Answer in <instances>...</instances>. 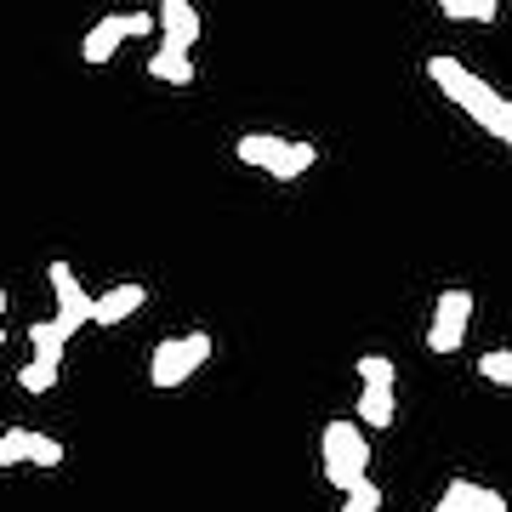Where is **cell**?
<instances>
[{"mask_svg": "<svg viewBox=\"0 0 512 512\" xmlns=\"http://www.w3.org/2000/svg\"><path fill=\"white\" fill-rule=\"evenodd\" d=\"M427 80H433V86H439V92L450 97L478 131H490L495 137V126H501V114H507L512 97H501L490 80H478V74L467 69V63H456V57H427Z\"/></svg>", "mask_w": 512, "mask_h": 512, "instance_id": "obj_1", "label": "cell"}, {"mask_svg": "<svg viewBox=\"0 0 512 512\" xmlns=\"http://www.w3.org/2000/svg\"><path fill=\"white\" fill-rule=\"evenodd\" d=\"M319 461H325V484L330 490H359L370 478V439L365 421H325L319 433Z\"/></svg>", "mask_w": 512, "mask_h": 512, "instance_id": "obj_2", "label": "cell"}, {"mask_svg": "<svg viewBox=\"0 0 512 512\" xmlns=\"http://www.w3.org/2000/svg\"><path fill=\"white\" fill-rule=\"evenodd\" d=\"M239 165H256V171H268L274 183H296V177H308L313 160H319V148L302 143V137H274V131H245L234 143Z\"/></svg>", "mask_w": 512, "mask_h": 512, "instance_id": "obj_3", "label": "cell"}, {"mask_svg": "<svg viewBox=\"0 0 512 512\" xmlns=\"http://www.w3.org/2000/svg\"><path fill=\"white\" fill-rule=\"evenodd\" d=\"M205 359H211V336H205V330H188V336H165L160 348L148 353V382L160 387H183L188 376H194V370L205 365Z\"/></svg>", "mask_w": 512, "mask_h": 512, "instance_id": "obj_4", "label": "cell"}, {"mask_svg": "<svg viewBox=\"0 0 512 512\" xmlns=\"http://www.w3.org/2000/svg\"><path fill=\"white\" fill-rule=\"evenodd\" d=\"M154 29H160V18H148V12H109V18H97L92 29H86L80 57H86V63H109L126 40H148Z\"/></svg>", "mask_w": 512, "mask_h": 512, "instance_id": "obj_5", "label": "cell"}, {"mask_svg": "<svg viewBox=\"0 0 512 512\" xmlns=\"http://www.w3.org/2000/svg\"><path fill=\"white\" fill-rule=\"evenodd\" d=\"M467 325H473V291L450 285L433 308V325H427V353H456L467 342Z\"/></svg>", "mask_w": 512, "mask_h": 512, "instance_id": "obj_6", "label": "cell"}, {"mask_svg": "<svg viewBox=\"0 0 512 512\" xmlns=\"http://www.w3.org/2000/svg\"><path fill=\"white\" fill-rule=\"evenodd\" d=\"M46 279H52V291H57V313L63 319H74V325H92V313H97V296L74 279V268L57 256V262H46Z\"/></svg>", "mask_w": 512, "mask_h": 512, "instance_id": "obj_7", "label": "cell"}, {"mask_svg": "<svg viewBox=\"0 0 512 512\" xmlns=\"http://www.w3.org/2000/svg\"><path fill=\"white\" fill-rule=\"evenodd\" d=\"M433 512H507V495L473 478H450V490L433 501Z\"/></svg>", "mask_w": 512, "mask_h": 512, "instance_id": "obj_8", "label": "cell"}, {"mask_svg": "<svg viewBox=\"0 0 512 512\" xmlns=\"http://www.w3.org/2000/svg\"><path fill=\"white\" fill-rule=\"evenodd\" d=\"M154 18H160V40H165V46H188V52L200 46V6H194V0H160V12H154Z\"/></svg>", "mask_w": 512, "mask_h": 512, "instance_id": "obj_9", "label": "cell"}, {"mask_svg": "<svg viewBox=\"0 0 512 512\" xmlns=\"http://www.w3.org/2000/svg\"><path fill=\"white\" fill-rule=\"evenodd\" d=\"M148 80H160V86H171V92H188V86H194V52L160 40L154 57H148Z\"/></svg>", "mask_w": 512, "mask_h": 512, "instance_id": "obj_10", "label": "cell"}, {"mask_svg": "<svg viewBox=\"0 0 512 512\" xmlns=\"http://www.w3.org/2000/svg\"><path fill=\"white\" fill-rule=\"evenodd\" d=\"M148 302V291L143 285H114V291H103L97 296V313H92V325H126L131 313Z\"/></svg>", "mask_w": 512, "mask_h": 512, "instance_id": "obj_11", "label": "cell"}, {"mask_svg": "<svg viewBox=\"0 0 512 512\" xmlns=\"http://www.w3.org/2000/svg\"><path fill=\"white\" fill-rule=\"evenodd\" d=\"M74 319H63V313H52V319H35L29 325V342H35V359H63V342L74 336Z\"/></svg>", "mask_w": 512, "mask_h": 512, "instance_id": "obj_12", "label": "cell"}, {"mask_svg": "<svg viewBox=\"0 0 512 512\" xmlns=\"http://www.w3.org/2000/svg\"><path fill=\"white\" fill-rule=\"evenodd\" d=\"M359 421L365 427H393V387H365L359 393Z\"/></svg>", "mask_w": 512, "mask_h": 512, "instance_id": "obj_13", "label": "cell"}, {"mask_svg": "<svg viewBox=\"0 0 512 512\" xmlns=\"http://www.w3.org/2000/svg\"><path fill=\"white\" fill-rule=\"evenodd\" d=\"M57 370H63V359H29V365L18 370V387H23V393H52Z\"/></svg>", "mask_w": 512, "mask_h": 512, "instance_id": "obj_14", "label": "cell"}, {"mask_svg": "<svg viewBox=\"0 0 512 512\" xmlns=\"http://www.w3.org/2000/svg\"><path fill=\"white\" fill-rule=\"evenodd\" d=\"M444 18H461V23H495L501 0H439Z\"/></svg>", "mask_w": 512, "mask_h": 512, "instance_id": "obj_15", "label": "cell"}, {"mask_svg": "<svg viewBox=\"0 0 512 512\" xmlns=\"http://www.w3.org/2000/svg\"><path fill=\"white\" fill-rule=\"evenodd\" d=\"M35 456V433L29 427H6L0 433V467H18V461Z\"/></svg>", "mask_w": 512, "mask_h": 512, "instance_id": "obj_16", "label": "cell"}, {"mask_svg": "<svg viewBox=\"0 0 512 512\" xmlns=\"http://www.w3.org/2000/svg\"><path fill=\"white\" fill-rule=\"evenodd\" d=\"M359 382H365V387H393V382H399V365L382 359V353H365V359H359Z\"/></svg>", "mask_w": 512, "mask_h": 512, "instance_id": "obj_17", "label": "cell"}, {"mask_svg": "<svg viewBox=\"0 0 512 512\" xmlns=\"http://www.w3.org/2000/svg\"><path fill=\"white\" fill-rule=\"evenodd\" d=\"M478 376H484V382H501V387H512V353H507V348L484 353V359H478Z\"/></svg>", "mask_w": 512, "mask_h": 512, "instance_id": "obj_18", "label": "cell"}, {"mask_svg": "<svg viewBox=\"0 0 512 512\" xmlns=\"http://www.w3.org/2000/svg\"><path fill=\"white\" fill-rule=\"evenodd\" d=\"M342 512H382V490L376 484H359V490H348V501H342Z\"/></svg>", "mask_w": 512, "mask_h": 512, "instance_id": "obj_19", "label": "cell"}, {"mask_svg": "<svg viewBox=\"0 0 512 512\" xmlns=\"http://www.w3.org/2000/svg\"><path fill=\"white\" fill-rule=\"evenodd\" d=\"M29 461H35V467H57V461H63V444L46 439V433H35V456Z\"/></svg>", "mask_w": 512, "mask_h": 512, "instance_id": "obj_20", "label": "cell"}, {"mask_svg": "<svg viewBox=\"0 0 512 512\" xmlns=\"http://www.w3.org/2000/svg\"><path fill=\"white\" fill-rule=\"evenodd\" d=\"M0 348H6V325H0Z\"/></svg>", "mask_w": 512, "mask_h": 512, "instance_id": "obj_21", "label": "cell"}, {"mask_svg": "<svg viewBox=\"0 0 512 512\" xmlns=\"http://www.w3.org/2000/svg\"><path fill=\"white\" fill-rule=\"evenodd\" d=\"M0 313H6V291H0Z\"/></svg>", "mask_w": 512, "mask_h": 512, "instance_id": "obj_22", "label": "cell"}]
</instances>
